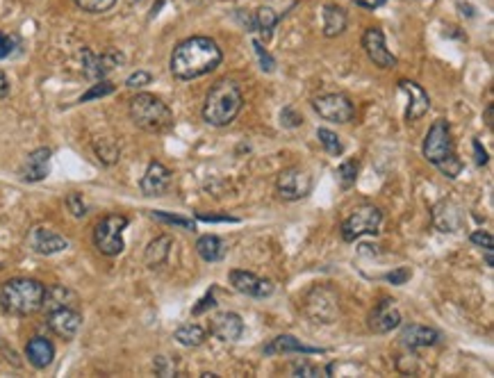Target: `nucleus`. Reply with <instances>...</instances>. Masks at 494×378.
Masks as SVG:
<instances>
[{
    "mask_svg": "<svg viewBox=\"0 0 494 378\" xmlns=\"http://www.w3.org/2000/svg\"><path fill=\"white\" fill-rule=\"evenodd\" d=\"M483 251H485V265L492 269V265H494V260H492V246L490 248H483Z\"/></svg>",
    "mask_w": 494,
    "mask_h": 378,
    "instance_id": "obj_52",
    "label": "nucleus"
},
{
    "mask_svg": "<svg viewBox=\"0 0 494 378\" xmlns=\"http://www.w3.org/2000/svg\"><path fill=\"white\" fill-rule=\"evenodd\" d=\"M469 242L476 244V246H481V248H490V246L494 244L492 235H490L488 230H474V233L469 235Z\"/></svg>",
    "mask_w": 494,
    "mask_h": 378,
    "instance_id": "obj_46",
    "label": "nucleus"
},
{
    "mask_svg": "<svg viewBox=\"0 0 494 378\" xmlns=\"http://www.w3.org/2000/svg\"><path fill=\"white\" fill-rule=\"evenodd\" d=\"M431 223L440 233H458L465 226V212L456 201L442 199L431 208Z\"/></svg>",
    "mask_w": 494,
    "mask_h": 378,
    "instance_id": "obj_14",
    "label": "nucleus"
},
{
    "mask_svg": "<svg viewBox=\"0 0 494 378\" xmlns=\"http://www.w3.org/2000/svg\"><path fill=\"white\" fill-rule=\"evenodd\" d=\"M474 153H476V165L478 167L488 165V150L483 148V144L478 142V139H474Z\"/></svg>",
    "mask_w": 494,
    "mask_h": 378,
    "instance_id": "obj_49",
    "label": "nucleus"
},
{
    "mask_svg": "<svg viewBox=\"0 0 494 378\" xmlns=\"http://www.w3.org/2000/svg\"><path fill=\"white\" fill-rule=\"evenodd\" d=\"M280 126L282 128H299L303 126V116L294 110V107H285L280 112Z\"/></svg>",
    "mask_w": 494,
    "mask_h": 378,
    "instance_id": "obj_43",
    "label": "nucleus"
},
{
    "mask_svg": "<svg viewBox=\"0 0 494 378\" xmlns=\"http://www.w3.org/2000/svg\"><path fill=\"white\" fill-rule=\"evenodd\" d=\"M171 246H173V240L169 235H160L155 237L153 242H148L146 251H144V265L148 269H158L162 267L164 262L169 260V253H171Z\"/></svg>",
    "mask_w": 494,
    "mask_h": 378,
    "instance_id": "obj_26",
    "label": "nucleus"
},
{
    "mask_svg": "<svg viewBox=\"0 0 494 378\" xmlns=\"http://www.w3.org/2000/svg\"><path fill=\"white\" fill-rule=\"evenodd\" d=\"M57 308H78V294L64 285H53L50 289H46L41 310L50 312Z\"/></svg>",
    "mask_w": 494,
    "mask_h": 378,
    "instance_id": "obj_25",
    "label": "nucleus"
},
{
    "mask_svg": "<svg viewBox=\"0 0 494 378\" xmlns=\"http://www.w3.org/2000/svg\"><path fill=\"white\" fill-rule=\"evenodd\" d=\"M46 285H41L35 278H12L0 287V308L7 315L30 317L41 310Z\"/></svg>",
    "mask_w": 494,
    "mask_h": 378,
    "instance_id": "obj_3",
    "label": "nucleus"
},
{
    "mask_svg": "<svg viewBox=\"0 0 494 378\" xmlns=\"http://www.w3.org/2000/svg\"><path fill=\"white\" fill-rule=\"evenodd\" d=\"M128 112H130V121H133L139 130L167 133L173 128L171 107L153 94L133 96V99H130V105H128Z\"/></svg>",
    "mask_w": 494,
    "mask_h": 378,
    "instance_id": "obj_4",
    "label": "nucleus"
},
{
    "mask_svg": "<svg viewBox=\"0 0 494 378\" xmlns=\"http://www.w3.org/2000/svg\"><path fill=\"white\" fill-rule=\"evenodd\" d=\"M94 153H96V157H98L101 165L112 167L121 157V148H119V144L114 142V139L101 137V139H96V142H94Z\"/></svg>",
    "mask_w": 494,
    "mask_h": 378,
    "instance_id": "obj_30",
    "label": "nucleus"
},
{
    "mask_svg": "<svg viewBox=\"0 0 494 378\" xmlns=\"http://www.w3.org/2000/svg\"><path fill=\"white\" fill-rule=\"evenodd\" d=\"M21 50V37L16 32H3L0 30V60H7Z\"/></svg>",
    "mask_w": 494,
    "mask_h": 378,
    "instance_id": "obj_34",
    "label": "nucleus"
},
{
    "mask_svg": "<svg viewBox=\"0 0 494 378\" xmlns=\"http://www.w3.org/2000/svg\"><path fill=\"white\" fill-rule=\"evenodd\" d=\"M358 169L360 165L356 160H346L339 165L337 169V178H339V185H342V189H351L356 185V180H358Z\"/></svg>",
    "mask_w": 494,
    "mask_h": 378,
    "instance_id": "obj_33",
    "label": "nucleus"
},
{
    "mask_svg": "<svg viewBox=\"0 0 494 378\" xmlns=\"http://www.w3.org/2000/svg\"><path fill=\"white\" fill-rule=\"evenodd\" d=\"M278 14L273 12L271 7H260L258 12H256V28H258V32L262 35V39L265 41H269L271 39V32H273V28L278 26Z\"/></svg>",
    "mask_w": 494,
    "mask_h": 378,
    "instance_id": "obj_31",
    "label": "nucleus"
},
{
    "mask_svg": "<svg viewBox=\"0 0 494 378\" xmlns=\"http://www.w3.org/2000/svg\"><path fill=\"white\" fill-rule=\"evenodd\" d=\"M314 112L331 123H348L356 116V105L346 94H322L312 99Z\"/></svg>",
    "mask_w": 494,
    "mask_h": 378,
    "instance_id": "obj_9",
    "label": "nucleus"
},
{
    "mask_svg": "<svg viewBox=\"0 0 494 378\" xmlns=\"http://www.w3.org/2000/svg\"><path fill=\"white\" fill-rule=\"evenodd\" d=\"M28 244L32 251L39 255H55V253H62L64 248H69L67 237H62L60 233H55L50 228H43V226H37V228L30 230Z\"/></svg>",
    "mask_w": 494,
    "mask_h": 378,
    "instance_id": "obj_17",
    "label": "nucleus"
},
{
    "mask_svg": "<svg viewBox=\"0 0 494 378\" xmlns=\"http://www.w3.org/2000/svg\"><path fill=\"white\" fill-rule=\"evenodd\" d=\"M116 91V84L109 82V80H101L98 84H94V87L87 89L82 96H80V103H89V101H96V99H105V96L114 94Z\"/></svg>",
    "mask_w": 494,
    "mask_h": 378,
    "instance_id": "obj_35",
    "label": "nucleus"
},
{
    "mask_svg": "<svg viewBox=\"0 0 494 378\" xmlns=\"http://www.w3.org/2000/svg\"><path fill=\"white\" fill-rule=\"evenodd\" d=\"M241 107H244V96L239 84L233 80H219L205 96L203 121L214 128H226L235 121Z\"/></svg>",
    "mask_w": 494,
    "mask_h": 378,
    "instance_id": "obj_2",
    "label": "nucleus"
},
{
    "mask_svg": "<svg viewBox=\"0 0 494 378\" xmlns=\"http://www.w3.org/2000/svg\"><path fill=\"white\" fill-rule=\"evenodd\" d=\"M253 50H256V55H258V62H260V69L262 71H267V73L276 71V60L269 55V50L262 46V41L253 39Z\"/></svg>",
    "mask_w": 494,
    "mask_h": 378,
    "instance_id": "obj_39",
    "label": "nucleus"
},
{
    "mask_svg": "<svg viewBox=\"0 0 494 378\" xmlns=\"http://www.w3.org/2000/svg\"><path fill=\"white\" fill-rule=\"evenodd\" d=\"M380 223H383L380 208H376V205H371V203H365V205H358V208L342 221L339 233H342V240L351 244L362 235H378Z\"/></svg>",
    "mask_w": 494,
    "mask_h": 378,
    "instance_id": "obj_6",
    "label": "nucleus"
},
{
    "mask_svg": "<svg viewBox=\"0 0 494 378\" xmlns=\"http://www.w3.org/2000/svg\"><path fill=\"white\" fill-rule=\"evenodd\" d=\"M276 191L282 201H301L312 191V176L303 167H287L276 178Z\"/></svg>",
    "mask_w": 494,
    "mask_h": 378,
    "instance_id": "obj_8",
    "label": "nucleus"
},
{
    "mask_svg": "<svg viewBox=\"0 0 494 378\" xmlns=\"http://www.w3.org/2000/svg\"><path fill=\"white\" fill-rule=\"evenodd\" d=\"M196 219H201V221H230V223L239 221L237 217H230V214H203V212L196 214Z\"/></svg>",
    "mask_w": 494,
    "mask_h": 378,
    "instance_id": "obj_48",
    "label": "nucleus"
},
{
    "mask_svg": "<svg viewBox=\"0 0 494 378\" xmlns=\"http://www.w3.org/2000/svg\"><path fill=\"white\" fill-rule=\"evenodd\" d=\"M285 355V353H303V355H314V353H326V349H317V347H305L301 340H296L294 335H278L273 338L267 347L265 355Z\"/></svg>",
    "mask_w": 494,
    "mask_h": 378,
    "instance_id": "obj_23",
    "label": "nucleus"
},
{
    "mask_svg": "<svg viewBox=\"0 0 494 378\" xmlns=\"http://www.w3.org/2000/svg\"><path fill=\"white\" fill-rule=\"evenodd\" d=\"M50 155L53 150L41 146L23 160V165L18 169V176L23 182H39L50 174Z\"/></svg>",
    "mask_w": 494,
    "mask_h": 378,
    "instance_id": "obj_18",
    "label": "nucleus"
},
{
    "mask_svg": "<svg viewBox=\"0 0 494 378\" xmlns=\"http://www.w3.org/2000/svg\"><path fill=\"white\" fill-rule=\"evenodd\" d=\"M150 82H153V75L148 71H135V73L128 75L126 87L128 89H141V87H146V84H150Z\"/></svg>",
    "mask_w": 494,
    "mask_h": 378,
    "instance_id": "obj_42",
    "label": "nucleus"
},
{
    "mask_svg": "<svg viewBox=\"0 0 494 378\" xmlns=\"http://www.w3.org/2000/svg\"><path fill=\"white\" fill-rule=\"evenodd\" d=\"M67 210L73 214L75 219H82L84 214H87V205L82 201V194L78 191H71L69 196H67Z\"/></svg>",
    "mask_w": 494,
    "mask_h": 378,
    "instance_id": "obj_41",
    "label": "nucleus"
},
{
    "mask_svg": "<svg viewBox=\"0 0 494 378\" xmlns=\"http://www.w3.org/2000/svg\"><path fill=\"white\" fill-rule=\"evenodd\" d=\"M346 30V12L339 5H324V37L333 39Z\"/></svg>",
    "mask_w": 494,
    "mask_h": 378,
    "instance_id": "obj_28",
    "label": "nucleus"
},
{
    "mask_svg": "<svg viewBox=\"0 0 494 378\" xmlns=\"http://www.w3.org/2000/svg\"><path fill=\"white\" fill-rule=\"evenodd\" d=\"M73 3L87 14H105L116 5V0H73Z\"/></svg>",
    "mask_w": 494,
    "mask_h": 378,
    "instance_id": "obj_36",
    "label": "nucleus"
},
{
    "mask_svg": "<svg viewBox=\"0 0 494 378\" xmlns=\"http://www.w3.org/2000/svg\"><path fill=\"white\" fill-rule=\"evenodd\" d=\"M214 306H216L214 294H212V291H207V294L199 301V306H194V308H192V315H194V317H199V315H203L205 310H210V308H214Z\"/></svg>",
    "mask_w": 494,
    "mask_h": 378,
    "instance_id": "obj_47",
    "label": "nucleus"
},
{
    "mask_svg": "<svg viewBox=\"0 0 494 378\" xmlns=\"http://www.w3.org/2000/svg\"><path fill=\"white\" fill-rule=\"evenodd\" d=\"M26 358L28 362L35 367V369H46V367L53 362L55 358V347L53 342L41 338V335H37V338H32L28 344H26Z\"/></svg>",
    "mask_w": 494,
    "mask_h": 378,
    "instance_id": "obj_24",
    "label": "nucleus"
},
{
    "mask_svg": "<svg viewBox=\"0 0 494 378\" xmlns=\"http://www.w3.org/2000/svg\"><path fill=\"white\" fill-rule=\"evenodd\" d=\"M435 167L440 169V171H442V174H444L446 178L456 180V178L460 176V171H463V162H460V157H458L456 153H451V155H446L442 162H437Z\"/></svg>",
    "mask_w": 494,
    "mask_h": 378,
    "instance_id": "obj_38",
    "label": "nucleus"
},
{
    "mask_svg": "<svg viewBox=\"0 0 494 378\" xmlns=\"http://www.w3.org/2000/svg\"><path fill=\"white\" fill-rule=\"evenodd\" d=\"M210 335L221 342H237L244 335V321L237 312H219L210 321Z\"/></svg>",
    "mask_w": 494,
    "mask_h": 378,
    "instance_id": "obj_20",
    "label": "nucleus"
},
{
    "mask_svg": "<svg viewBox=\"0 0 494 378\" xmlns=\"http://www.w3.org/2000/svg\"><path fill=\"white\" fill-rule=\"evenodd\" d=\"M424 157L437 165L442 162L446 155L454 153V137H451V126H449L446 118H437V121L428 128V133L424 137V146H422Z\"/></svg>",
    "mask_w": 494,
    "mask_h": 378,
    "instance_id": "obj_7",
    "label": "nucleus"
},
{
    "mask_svg": "<svg viewBox=\"0 0 494 378\" xmlns=\"http://www.w3.org/2000/svg\"><path fill=\"white\" fill-rule=\"evenodd\" d=\"M153 372H155L158 376L169 378V376L178 374V367H175V360L167 358V355H158V358L153 360Z\"/></svg>",
    "mask_w": 494,
    "mask_h": 378,
    "instance_id": "obj_40",
    "label": "nucleus"
},
{
    "mask_svg": "<svg viewBox=\"0 0 494 378\" xmlns=\"http://www.w3.org/2000/svg\"><path fill=\"white\" fill-rule=\"evenodd\" d=\"M150 217L158 219V221H164V223H171V226H180V228H185V230H196V221L185 219V217H178V214H167V212L153 210Z\"/></svg>",
    "mask_w": 494,
    "mask_h": 378,
    "instance_id": "obj_37",
    "label": "nucleus"
},
{
    "mask_svg": "<svg viewBox=\"0 0 494 378\" xmlns=\"http://www.w3.org/2000/svg\"><path fill=\"white\" fill-rule=\"evenodd\" d=\"M228 280L235 291L246 294V296H253V299H267L273 294V289H276L273 280L260 278L251 272H244V269H233V272L228 274Z\"/></svg>",
    "mask_w": 494,
    "mask_h": 378,
    "instance_id": "obj_12",
    "label": "nucleus"
},
{
    "mask_svg": "<svg viewBox=\"0 0 494 378\" xmlns=\"http://www.w3.org/2000/svg\"><path fill=\"white\" fill-rule=\"evenodd\" d=\"M80 60H82V71L89 80H105L109 73L126 62L124 52H119V50L94 52L92 48H82Z\"/></svg>",
    "mask_w": 494,
    "mask_h": 378,
    "instance_id": "obj_11",
    "label": "nucleus"
},
{
    "mask_svg": "<svg viewBox=\"0 0 494 378\" xmlns=\"http://www.w3.org/2000/svg\"><path fill=\"white\" fill-rule=\"evenodd\" d=\"M173 340L182 344V347H201V344L207 340V330L203 326H199V323H185V326L175 328L173 333Z\"/></svg>",
    "mask_w": 494,
    "mask_h": 378,
    "instance_id": "obj_29",
    "label": "nucleus"
},
{
    "mask_svg": "<svg viewBox=\"0 0 494 378\" xmlns=\"http://www.w3.org/2000/svg\"><path fill=\"white\" fill-rule=\"evenodd\" d=\"M126 228H128V217H124V214H107V217L98 221L94 228V246L98 248V253H103L107 257L124 253Z\"/></svg>",
    "mask_w": 494,
    "mask_h": 378,
    "instance_id": "obj_5",
    "label": "nucleus"
},
{
    "mask_svg": "<svg viewBox=\"0 0 494 378\" xmlns=\"http://www.w3.org/2000/svg\"><path fill=\"white\" fill-rule=\"evenodd\" d=\"M367 326L371 333L376 335H388L394 328L401 326V312L397 308V301L394 299H383L380 304L371 310V315L367 319Z\"/></svg>",
    "mask_w": 494,
    "mask_h": 378,
    "instance_id": "obj_16",
    "label": "nucleus"
},
{
    "mask_svg": "<svg viewBox=\"0 0 494 378\" xmlns=\"http://www.w3.org/2000/svg\"><path fill=\"white\" fill-rule=\"evenodd\" d=\"M305 312L317 323H333L339 315V299L326 285H317L310 294L305 296Z\"/></svg>",
    "mask_w": 494,
    "mask_h": 378,
    "instance_id": "obj_10",
    "label": "nucleus"
},
{
    "mask_svg": "<svg viewBox=\"0 0 494 378\" xmlns=\"http://www.w3.org/2000/svg\"><path fill=\"white\" fill-rule=\"evenodd\" d=\"M399 91L408 94V110H405V121L408 123L422 118L428 110H431V99H428V94L417 82L399 80Z\"/></svg>",
    "mask_w": 494,
    "mask_h": 378,
    "instance_id": "obj_21",
    "label": "nucleus"
},
{
    "mask_svg": "<svg viewBox=\"0 0 494 378\" xmlns=\"http://www.w3.org/2000/svg\"><path fill=\"white\" fill-rule=\"evenodd\" d=\"M410 276H412V269L410 267H397L394 272H390L385 276V280H388V283H392V285H405L410 280Z\"/></svg>",
    "mask_w": 494,
    "mask_h": 378,
    "instance_id": "obj_44",
    "label": "nucleus"
},
{
    "mask_svg": "<svg viewBox=\"0 0 494 378\" xmlns=\"http://www.w3.org/2000/svg\"><path fill=\"white\" fill-rule=\"evenodd\" d=\"M383 3H385V0H374V5H371V7H378V5H383Z\"/></svg>",
    "mask_w": 494,
    "mask_h": 378,
    "instance_id": "obj_54",
    "label": "nucleus"
},
{
    "mask_svg": "<svg viewBox=\"0 0 494 378\" xmlns=\"http://www.w3.org/2000/svg\"><path fill=\"white\" fill-rule=\"evenodd\" d=\"M492 114H494V107L488 105L485 107V123H488V128H492Z\"/></svg>",
    "mask_w": 494,
    "mask_h": 378,
    "instance_id": "obj_51",
    "label": "nucleus"
},
{
    "mask_svg": "<svg viewBox=\"0 0 494 378\" xmlns=\"http://www.w3.org/2000/svg\"><path fill=\"white\" fill-rule=\"evenodd\" d=\"M7 94H9V80H7V75L0 71V99H5Z\"/></svg>",
    "mask_w": 494,
    "mask_h": 378,
    "instance_id": "obj_50",
    "label": "nucleus"
},
{
    "mask_svg": "<svg viewBox=\"0 0 494 378\" xmlns=\"http://www.w3.org/2000/svg\"><path fill=\"white\" fill-rule=\"evenodd\" d=\"M187 3H194V5H207L210 0H187Z\"/></svg>",
    "mask_w": 494,
    "mask_h": 378,
    "instance_id": "obj_53",
    "label": "nucleus"
},
{
    "mask_svg": "<svg viewBox=\"0 0 494 378\" xmlns=\"http://www.w3.org/2000/svg\"><path fill=\"white\" fill-rule=\"evenodd\" d=\"M196 253H199L201 260H205V262H221L228 253V246L221 237L203 235V237H199V242H196Z\"/></svg>",
    "mask_w": 494,
    "mask_h": 378,
    "instance_id": "obj_27",
    "label": "nucleus"
},
{
    "mask_svg": "<svg viewBox=\"0 0 494 378\" xmlns=\"http://www.w3.org/2000/svg\"><path fill=\"white\" fill-rule=\"evenodd\" d=\"M46 323L53 335H57L60 340H73L82 326V315L78 308H57L46 312Z\"/></svg>",
    "mask_w": 494,
    "mask_h": 378,
    "instance_id": "obj_15",
    "label": "nucleus"
},
{
    "mask_svg": "<svg viewBox=\"0 0 494 378\" xmlns=\"http://www.w3.org/2000/svg\"><path fill=\"white\" fill-rule=\"evenodd\" d=\"M224 60V52L219 44L210 37H190L180 41L171 52V73L178 80H196L201 75L212 73L219 69Z\"/></svg>",
    "mask_w": 494,
    "mask_h": 378,
    "instance_id": "obj_1",
    "label": "nucleus"
},
{
    "mask_svg": "<svg viewBox=\"0 0 494 378\" xmlns=\"http://www.w3.org/2000/svg\"><path fill=\"white\" fill-rule=\"evenodd\" d=\"M442 335L437 333L431 326H422V323H410L405 326L399 335V342L403 344L408 351H417V349H424V347H435L440 342Z\"/></svg>",
    "mask_w": 494,
    "mask_h": 378,
    "instance_id": "obj_22",
    "label": "nucleus"
},
{
    "mask_svg": "<svg viewBox=\"0 0 494 378\" xmlns=\"http://www.w3.org/2000/svg\"><path fill=\"white\" fill-rule=\"evenodd\" d=\"M362 48H365L367 57L374 62V67L378 69H394L397 67V57L392 55L385 46V35H383L380 28H367L362 32Z\"/></svg>",
    "mask_w": 494,
    "mask_h": 378,
    "instance_id": "obj_13",
    "label": "nucleus"
},
{
    "mask_svg": "<svg viewBox=\"0 0 494 378\" xmlns=\"http://www.w3.org/2000/svg\"><path fill=\"white\" fill-rule=\"evenodd\" d=\"M324 372H326V369H319V367H314V365L305 362V360L292 365V374H294V376H322Z\"/></svg>",
    "mask_w": 494,
    "mask_h": 378,
    "instance_id": "obj_45",
    "label": "nucleus"
},
{
    "mask_svg": "<svg viewBox=\"0 0 494 378\" xmlns=\"http://www.w3.org/2000/svg\"><path fill=\"white\" fill-rule=\"evenodd\" d=\"M317 137H319V142L326 148L328 155L339 157V155L344 153V144L339 142V137L333 130H328V128H319V130H317Z\"/></svg>",
    "mask_w": 494,
    "mask_h": 378,
    "instance_id": "obj_32",
    "label": "nucleus"
},
{
    "mask_svg": "<svg viewBox=\"0 0 494 378\" xmlns=\"http://www.w3.org/2000/svg\"><path fill=\"white\" fill-rule=\"evenodd\" d=\"M139 187L144 196H164L167 189L171 187V171L162 162H150Z\"/></svg>",
    "mask_w": 494,
    "mask_h": 378,
    "instance_id": "obj_19",
    "label": "nucleus"
}]
</instances>
